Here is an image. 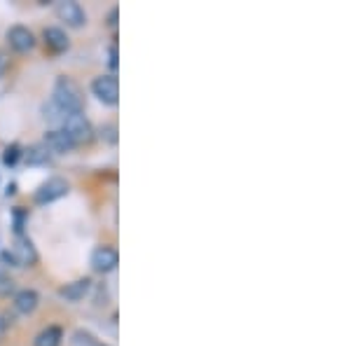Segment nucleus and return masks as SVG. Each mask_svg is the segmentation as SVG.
Wrapping results in <instances>:
<instances>
[{
	"label": "nucleus",
	"instance_id": "obj_1",
	"mask_svg": "<svg viewBox=\"0 0 351 346\" xmlns=\"http://www.w3.org/2000/svg\"><path fill=\"white\" fill-rule=\"evenodd\" d=\"M52 101L66 112V115H73V112H82V106H84L82 89L77 87L75 80H71V77H66V75H61L59 80H56Z\"/></svg>",
	"mask_w": 351,
	"mask_h": 346
},
{
	"label": "nucleus",
	"instance_id": "obj_2",
	"mask_svg": "<svg viewBox=\"0 0 351 346\" xmlns=\"http://www.w3.org/2000/svg\"><path fill=\"white\" fill-rule=\"evenodd\" d=\"M61 132H64L68 138H71L73 145H87L94 140V127L82 112H73V115L66 117V122L61 124Z\"/></svg>",
	"mask_w": 351,
	"mask_h": 346
},
{
	"label": "nucleus",
	"instance_id": "obj_3",
	"mask_svg": "<svg viewBox=\"0 0 351 346\" xmlns=\"http://www.w3.org/2000/svg\"><path fill=\"white\" fill-rule=\"evenodd\" d=\"M92 92L104 106H117L120 101V82L115 75H99L92 82Z\"/></svg>",
	"mask_w": 351,
	"mask_h": 346
},
{
	"label": "nucleus",
	"instance_id": "obj_4",
	"mask_svg": "<svg viewBox=\"0 0 351 346\" xmlns=\"http://www.w3.org/2000/svg\"><path fill=\"white\" fill-rule=\"evenodd\" d=\"M66 195H68V183L64 178H59V175H52V178H47L36 190V201L38 203H52V201L61 199V197H66Z\"/></svg>",
	"mask_w": 351,
	"mask_h": 346
},
{
	"label": "nucleus",
	"instance_id": "obj_5",
	"mask_svg": "<svg viewBox=\"0 0 351 346\" xmlns=\"http://www.w3.org/2000/svg\"><path fill=\"white\" fill-rule=\"evenodd\" d=\"M117 264H120V255H117V251L112 246L94 248V253H92L94 271H99V274H110V271L117 269Z\"/></svg>",
	"mask_w": 351,
	"mask_h": 346
},
{
	"label": "nucleus",
	"instance_id": "obj_6",
	"mask_svg": "<svg viewBox=\"0 0 351 346\" xmlns=\"http://www.w3.org/2000/svg\"><path fill=\"white\" fill-rule=\"evenodd\" d=\"M56 14H59V19L66 21V26H71V28H80L84 26V21H87V14H84L80 3H75V0H61V3L56 5Z\"/></svg>",
	"mask_w": 351,
	"mask_h": 346
},
{
	"label": "nucleus",
	"instance_id": "obj_7",
	"mask_svg": "<svg viewBox=\"0 0 351 346\" xmlns=\"http://www.w3.org/2000/svg\"><path fill=\"white\" fill-rule=\"evenodd\" d=\"M8 45L19 54H26L36 47V36H33L31 28L26 26H12L8 31Z\"/></svg>",
	"mask_w": 351,
	"mask_h": 346
},
{
	"label": "nucleus",
	"instance_id": "obj_8",
	"mask_svg": "<svg viewBox=\"0 0 351 346\" xmlns=\"http://www.w3.org/2000/svg\"><path fill=\"white\" fill-rule=\"evenodd\" d=\"M10 253L14 255L16 267H33V264L38 262V251H36V246H33V241H31V239H26V236H16V241L12 243Z\"/></svg>",
	"mask_w": 351,
	"mask_h": 346
},
{
	"label": "nucleus",
	"instance_id": "obj_9",
	"mask_svg": "<svg viewBox=\"0 0 351 346\" xmlns=\"http://www.w3.org/2000/svg\"><path fill=\"white\" fill-rule=\"evenodd\" d=\"M43 145L49 155H68V152H73V147H75L61 129H49V132L45 134Z\"/></svg>",
	"mask_w": 351,
	"mask_h": 346
},
{
	"label": "nucleus",
	"instance_id": "obj_10",
	"mask_svg": "<svg viewBox=\"0 0 351 346\" xmlns=\"http://www.w3.org/2000/svg\"><path fill=\"white\" fill-rule=\"evenodd\" d=\"M89 291H92V281L89 279H77V281H71L66 283L64 288H59V297L66 299V302H82L84 297L89 295Z\"/></svg>",
	"mask_w": 351,
	"mask_h": 346
},
{
	"label": "nucleus",
	"instance_id": "obj_11",
	"mask_svg": "<svg viewBox=\"0 0 351 346\" xmlns=\"http://www.w3.org/2000/svg\"><path fill=\"white\" fill-rule=\"evenodd\" d=\"M43 38H45V45H47L52 52L56 54H61V52H66L68 47H71V40H68V36L61 28H56V26H47L43 31Z\"/></svg>",
	"mask_w": 351,
	"mask_h": 346
},
{
	"label": "nucleus",
	"instance_id": "obj_12",
	"mask_svg": "<svg viewBox=\"0 0 351 346\" xmlns=\"http://www.w3.org/2000/svg\"><path fill=\"white\" fill-rule=\"evenodd\" d=\"M38 302H40V297H38L36 291H19L14 295V309L19 311V314H33V311L38 309Z\"/></svg>",
	"mask_w": 351,
	"mask_h": 346
},
{
	"label": "nucleus",
	"instance_id": "obj_13",
	"mask_svg": "<svg viewBox=\"0 0 351 346\" xmlns=\"http://www.w3.org/2000/svg\"><path fill=\"white\" fill-rule=\"evenodd\" d=\"M66 117H68V115H66L64 110H61L59 106L54 103L52 99L45 101V103H43V120H45V122H49V124H56V127H61V124L66 122Z\"/></svg>",
	"mask_w": 351,
	"mask_h": 346
},
{
	"label": "nucleus",
	"instance_id": "obj_14",
	"mask_svg": "<svg viewBox=\"0 0 351 346\" xmlns=\"http://www.w3.org/2000/svg\"><path fill=\"white\" fill-rule=\"evenodd\" d=\"M21 155H24L26 162L33 164V166H43V164L52 162V155H49V152L45 150V145H31L26 152H21Z\"/></svg>",
	"mask_w": 351,
	"mask_h": 346
},
{
	"label": "nucleus",
	"instance_id": "obj_15",
	"mask_svg": "<svg viewBox=\"0 0 351 346\" xmlns=\"http://www.w3.org/2000/svg\"><path fill=\"white\" fill-rule=\"evenodd\" d=\"M61 339H64V332H61V328L49 325V328H45V330L36 337V346H59Z\"/></svg>",
	"mask_w": 351,
	"mask_h": 346
},
{
	"label": "nucleus",
	"instance_id": "obj_16",
	"mask_svg": "<svg viewBox=\"0 0 351 346\" xmlns=\"http://www.w3.org/2000/svg\"><path fill=\"white\" fill-rule=\"evenodd\" d=\"M19 157H21V147L12 143V145H8L5 147V155H3V162L8 164V166H14L16 162H19Z\"/></svg>",
	"mask_w": 351,
	"mask_h": 346
},
{
	"label": "nucleus",
	"instance_id": "obj_17",
	"mask_svg": "<svg viewBox=\"0 0 351 346\" xmlns=\"http://www.w3.org/2000/svg\"><path fill=\"white\" fill-rule=\"evenodd\" d=\"M101 138H104L106 143L115 145L117 143V127L115 124H104V127H101Z\"/></svg>",
	"mask_w": 351,
	"mask_h": 346
},
{
	"label": "nucleus",
	"instance_id": "obj_18",
	"mask_svg": "<svg viewBox=\"0 0 351 346\" xmlns=\"http://www.w3.org/2000/svg\"><path fill=\"white\" fill-rule=\"evenodd\" d=\"M14 291V283L10 276H5L3 271H0V295H10Z\"/></svg>",
	"mask_w": 351,
	"mask_h": 346
},
{
	"label": "nucleus",
	"instance_id": "obj_19",
	"mask_svg": "<svg viewBox=\"0 0 351 346\" xmlns=\"http://www.w3.org/2000/svg\"><path fill=\"white\" fill-rule=\"evenodd\" d=\"M108 64H110L112 71H117V47H115V45L108 49Z\"/></svg>",
	"mask_w": 351,
	"mask_h": 346
},
{
	"label": "nucleus",
	"instance_id": "obj_20",
	"mask_svg": "<svg viewBox=\"0 0 351 346\" xmlns=\"http://www.w3.org/2000/svg\"><path fill=\"white\" fill-rule=\"evenodd\" d=\"M3 262L8 264V267H16V260H14V255L10 253V251H5V253H3Z\"/></svg>",
	"mask_w": 351,
	"mask_h": 346
},
{
	"label": "nucleus",
	"instance_id": "obj_21",
	"mask_svg": "<svg viewBox=\"0 0 351 346\" xmlns=\"http://www.w3.org/2000/svg\"><path fill=\"white\" fill-rule=\"evenodd\" d=\"M108 26H112V28L117 26V8H115V10H110V14H108Z\"/></svg>",
	"mask_w": 351,
	"mask_h": 346
},
{
	"label": "nucleus",
	"instance_id": "obj_22",
	"mask_svg": "<svg viewBox=\"0 0 351 346\" xmlns=\"http://www.w3.org/2000/svg\"><path fill=\"white\" fill-rule=\"evenodd\" d=\"M3 334H5V321L0 319V337H3Z\"/></svg>",
	"mask_w": 351,
	"mask_h": 346
}]
</instances>
